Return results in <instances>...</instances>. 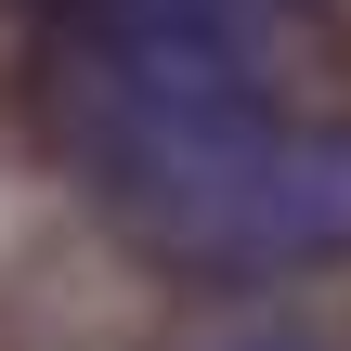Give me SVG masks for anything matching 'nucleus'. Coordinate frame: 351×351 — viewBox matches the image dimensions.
I'll return each instance as SVG.
<instances>
[{"mask_svg":"<svg viewBox=\"0 0 351 351\" xmlns=\"http://www.w3.org/2000/svg\"><path fill=\"white\" fill-rule=\"evenodd\" d=\"M39 117L91 221L182 287H287L351 261V117L274 104L261 65L39 52Z\"/></svg>","mask_w":351,"mask_h":351,"instance_id":"1","label":"nucleus"},{"mask_svg":"<svg viewBox=\"0 0 351 351\" xmlns=\"http://www.w3.org/2000/svg\"><path fill=\"white\" fill-rule=\"evenodd\" d=\"M300 0H26L39 52L78 65H261Z\"/></svg>","mask_w":351,"mask_h":351,"instance_id":"2","label":"nucleus"}]
</instances>
